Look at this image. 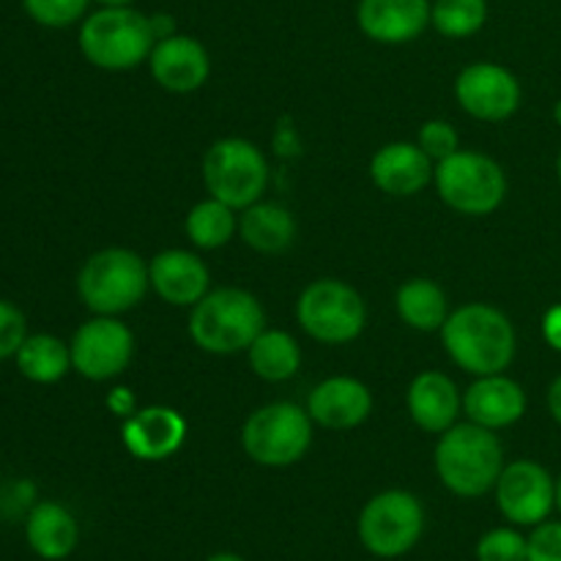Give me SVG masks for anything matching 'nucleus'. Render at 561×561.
<instances>
[{
	"label": "nucleus",
	"instance_id": "obj_1",
	"mask_svg": "<svg viewBox=\"0 0 561 561\" xmlns=\"http://www.w3.org/2000/svg\"><path fill=\"white\" fill-rule=\"evenodd\" d=\"M447 354L474 376H496L515 356V329L502 310L491 305H466L447 316L442 327Z\"/></svg>",
	"mask_w": 561,
	"mask_h": 561
},
{
	"label": "nucleus",
	"instance_id": "obj_2",
	"mask_svg": "<svg viewBox=\"0 0 561 561\" xmlns=\"http://www.w3.org/2000/svg\"><path fill=\"white\" fill-rule=\"evenodd\" d=\"M436 471L444 488L460 499L493 491L504 471V449L496 433L482 425H453L436 447Z\"/></svg>",
	"mask_w": 561,
	"mask_h": 561
},
{
	"label": "nucleus",
	"instance_id": "obj_3",
	"mask_svg": "<svg viewBox=\"0 0 561 561\" xmlns=\"http://www.w3.org/2000/svg\"><path fill=\"white\" fill-rule=\"evenodd\" d=\"M261 301L241 288L208 290L190 316V334L208 354H239L263 332Z\"/></svg>",
	"mask_w": 561,
	"mask_h": 561
},
{
	"label": "nucleus",
	"instance_id": "obj_4",
	"mask_svg": "<svg viewBox=\"0 0 561 561\" xmlns=\"http://www.w3.org/2000/svg\"><path fill=\"white\" fill-rule=\"evenodd\" d=\"M153 44L157 36L151 31V20L129 5H102L96 14L85 16L80 27V49L85 60L107 71L135 69L151 58Z\"/></svg>",
	"mask_w": 561,
	"mask_h": 561
},
{
	"label": "nucleus",
	"instance_id": "obj_5",
	"mask_svg": "<svg viewBox=\"0 0 561 561\" xmlns=\"http://www.w3.org/2000/svg\"><path fill=\"white\" fill-rule=\"evenodd\" d=\"M151 274L142 257L131 250L110 247L93 252L77 274V294L96 316H118L142 301Z\"/></svg>",
	"mask_w": 561,
	"mask_h": 561
},
{
	"label": "nucleus",
	"instance_id": "obj_6",
	"mask_svg": "<svg viewBox=\"0 0 561 561\" xmlns=\"http://www.w3.org/2000/svg\"><path fill=\"white\" fill-rule=\"evenodd\" d=\"M203 179L211 197L230 208H250L261 201L268 184V164L261 148L241 137H225L208 148Z\"/></svg>",
	"mask_w": 561,
	"mask_h": 561
},
{
	"label": "nucleus",
	"instance_id": "obj_7",
	"mask_svg": "<svg viewBox=\"0 0 561 561\" xmlns=\"http://www.w3.org/2000/svg\"><path fill=\"white\" fill-rule=\"evenodd\" d=\"M436 190L449 208L466 217H485L502 206L507 179L499 162L485 153L458 151L438 162Z\"/></svg>",
	"mask_w": 561,
	"mask_h": 561
},
{
	"label": "nucleus",
	"instance_id": "obj_8",
	"mask_svg": "<svg viewBox=\"0 0 561 561\" xmlns=\"http://www.w3.org/2000/svg\"><path fill=\"white\" fill-rule=\"evenodd\" d=\"M310 414L296 403L263 405L244 422V431H241L244 453L255 463L272 466V469L296 463L310 449Z\"/></svg>",
	"mask_w": 561,
	"mask_h": 561
},
{
	"label": "nucleus",
	"instance_id": "obj_9",
	"mask_svg": "<svg viewBox=\"0 0 561 561\" xmlns=\"http://www.w3.org/2000/svg\"><path fill=\"white\" fill-rule=\"evenodd\" d=\"M296 318L301 329L318 343L343 345L362 334L367 307L351 285L340 279H316L301 290Z\"/></svg>",
	"mask_w": 561,
	"mask_h": 561
},
{
	"label": "nucleus",
	"instance_id": "obj_10",
	"mask_svg": "<svg viewBox=\"0 0 561 561\" xmlns=\"http://www.w3.org/2000/svg\"><path fill=\"white\" fill-rule=\"evenodd\" d=\"M425 531V510L409 491H383L359 515V540L373 557H405Z\"/></svg>",
	"mask_w": 561,
	"mask_h": 561
},
{
	"label": "nucleus",
	"instance_id": "obj_11",
	"mask_svg": "<svg viewBox=\"0 0 561 561\" xmlns=\"http://www.w3.org/2000/svg\"><path fill=\"white\" fill-rule=\"evenodd\" d=\"M493 491L502 515L515 526L546 524L551 510L557 507V482L546 466L535 460H515L504 466Z\"/></svg>",
	"mask_w": 561,
	"mask_h": 561
},
{
	"label": "nucleus",
	"instance_id": "obj_12",
	"mask_svg": "<svg viewBox=\"0 0 561 561\" xmlns=\"http://www.w3.org/2000/svg\"><path fill=\"white\" fill-rule=\"evenodd\" d=\"M135 348L129 329L113 316H99L82 323L71 337V367L91 381H107L126 370Z\"/></svg>",
	"mask_w": 561,
	"mask_h": 561
},
{
	"label": "nucleus",
	"instance_id": "obj_13",
	"mask_svg": "<svg viewBox=\"0 0 561 561\" xmlns=\"http://www.w3.org/2000/svg\"><path fill=\"white\" fill-rule=\"evenodd\" d=\"M460 107L480 121H504L518 110L520 85L510 69L499 64H474L455 82Z\"/></svg>",
	"mask_w": 561,
	"mask_h": 561
},
{
	"label": "nucleus",
	"instance_id": "obj_14",
	"mask_svg": "<svg viewBox=\"0 0 561 561\" xmlns=\"http://www.w3.org/2000/svg\"><path fill=\"white\" fill-rule=\"evenodd\" d=\"M184 436V416L168 405H148V409L135 411L126 416L121 427V438L129 455H135L137 460H151V463L179 453Z\"/></svg>",
	"mask_w": 561,
	"mask_h": 561
},
{
	"label": "nucleus",
	"instance_id": "obj_15",
	"mask_svg": "<svg viewBox=\"0 0 561 561\" xmlns=\"http://www.w3.org/2000/svg\"><path fill=\"white\" fill-rule=\"evenodd\" d=\"M148 60H151L153 80L164 91L173 93L197 91L208 80V71H211L206 47L197 38L181 36V33H173V36L153 44Z\"/></svg>",
	"mask_w": 561,
	"mask_h": 561
},
{
	"label": "nucleus",
	"instance_id": "obj_16",
	"mask_svg": "<svg viewBox=\"0 0 561 561\" xmlns=\"http://www.w3.org/2000/svg\"><path fill=\"white\" fill-rule=\"evenodd\" d=\"M431 0H359L362 33L378 44H405L431 22Z\"/></svg>",
	"mask_w": 561,
	"mask_h": 561
},
{
	"label": "nucleus",
	"instance_id": "obj_17",
	"mask_svg": "<svg viewBox=\"0 0 561 561\" xmlns=\"http://www.w3.org/2000/svg\"><path fill=\"white\" fill-rule=\"evenodd\" d=\"M373 394L356 378H329V381L318 383L307 400V414L312 422L329 431H351L359 427L362 422L370 416Z\"/></svg>",
	"mask_w": 561,
	"mask_h": 561
},
{
	"label": "nucleus",
	"instance_id": "obj_18",
	"mask_svg": "<svg viewBox=\"0 0 561 561\" xmlns=\"http://www.w3.org/2000/svg\"><path fill=\"white\" fill-rule=\"evenodd\" d=\"M151 288L168 305L195 307L208 294V268L195 252L164 250L148 266Z\"/></svg>",
	"mask_w": 561,
	"mask_h": 561
},
{
	"label": "nucleus",
	"instance_id": "obj_19",
	"mask_svg": "<svg viewBox=\"0 0 561 561\" xmlns=\"http://www.w3.org/2000/svg\"><path fill=\"white\" fill-rule=\"evenodd\" d=\"M463 409L474 425L488 427V431H499V427H510L524 416L526 411V392L518 381L502 376H480L469 387L463 398Z\"/></svg>",
	"mask_w": 561,
	"mask_h": 561
},
{
	"label": "nucleus",
	"instance_id": "obj_20",
	"mask_svg": "<svg viewBox=\"0 0 561 561\" xmlns=\"http://www.w3.org/2000/svg\"><path fill=\"white\" fill-rule=\"evenodd\" d=\"M370 175L378 190L409 197L431 184L433 159L414 142H389L373 157Z\"/></svg>",
	"mask_w": 561,
	"mask_h": 561
},
{
	"label": "nucleus",
	"instance_id": "obj_21",
	"mask_svg": "<svg viewBox=\"0 0 561 561\" xmlns=\"http://www.w3.org/2000/svg\"><path fill=\"white\" fill-rule=\"evenodd\" d=\"M25 540L38 559L64 561L75 553L80 542V526L64 504L38 502L27 513Z\"/></svg>",
	"mask_w": 561,
	"mask_h": 561
},
{
	"label": "nucleus",
	"instance_id": "obj_22",
	"mask_svg": "<svg viewBox=\"0 0 561 561\" xmlns=\"http://www.w3.org/2000/svg\"><path fill=\"white\" fill-rule=\"evenodd\" d=\"M460 394L444 373H422L409 387V414L422 431L444 433L455 425Z\"/></svg>",
	"mask_w": 561,
	"mask_h": 561
},
{
	"label": "nucleus",
	"instance_id": "obj_23",
	"mask_svg": "<svg viewBox=\"0 0 561 561\" xmlns=\"http://www.w3.org/2000/svg\"><path fill=\"white\" fill-rule=\"evenodd\" d=\"M239 233L255 252L277 255V252L288 250L290 241H294L296 222L288 208L277 206V203L257 201L241 214Z\"/></svg>",
	"mask_w": 561,
	"mask_h": 561
},
{
	"label": "nucleus",
	"instance_id": "obj_24",
	"mask_svg": "<svg viewBox=\"0 0 561 561\" xmlns=\"http://www.w3.org/2000/svg\"><path fill=\"white\" fill-rule=\"evenodd\" d=\"M14 359L27 381L55 383L69 373L71 351L64 340L53 337V334H27Z\"/></svg>",
	"mask_w": 561,
	"mask_h": 561
},
{
	"label": "nucleus",
	"instance_id": "obj_25",
	"mask_svg": "<svg viewBox=\"0 0 561 561\" xmlns=\"http://www.w3.org/2000/svg\"><path fill=\"white\" fill-rule=\"evenodd\" d=\"M247 351H250L252 370L263 381H288L299 373L301 351L288 332H266L263 329Z\"/></svg>",
	"mask_w": 561,
	"mask_h": 561
},
{
	"label": "nucleus",
	"instance_id": "obj_26",
	"mask_svg": "<svg viewBox=\"0 0 561 561\" xmlns=\"http://www.w3.org/2000/svg\"><path fill=\"white\" fill-rule=\"evenodd\" d=\"M398 312L416 332H436L447 321V296L431 279H411L398 290Z\"/></svg>",
	"mask_w": 561,
	"mask_h": 561
},
{
	"label": "nucleus",
	"instance_id": "obj_27",
	"mask_svg": "<svg viewBox=\"0 0 561 561\" xmlns=\"http://www.w3.org/2000/svg\"><path fill=\"white\" fill-rule=\"evenodd\" d=\"M236 208L225 206L222 201L211 197V201H203L186 214V236L195 247L201 250H217L225 247L236 236Z\"/></svg>",
	"mask_w": 561,
	"mask_h": 561
},
{
	"label": "nucleus",
	"instance_id": "obj_28",
	"mask_svg": "<svg viewBox=\"0 0 561 561\" xmlns=\"http://www.w3.org/2000/svg\"><path fill=\"white\" fill-rule=\"evenodd\" d=\"M485 0H436L431 9V22L447 38H469L485 25Z\"/></svg>",
	"mask_w": 561,
	"mask_h": 561
},
{
	"label": "nucleus",
	"instance_id": "obj_29",
	"mask_svg": "<svg viewBox=\"0 0 561 561\" xmlns=\"http://www.w3.org/2000/svg\"><path fill=\"white\" fill-rule=\"evenodd\" d=\"M477 561H529V537L515 529H491L477 542Z\"/></svg>",
	"mask_w": 561,
	"mask_h": 561
},
{
	"label": "nucleus",
	"instance_id": "obj_30",
	"mask_svg": "<svg viewBox=\"0 0 561 561\" xmlns=\"http://www.w3.org/2000/svg\"><path fill=\"white\" fill-rule=\"evenodd\" d=\"M91 0H22L27 16L44 27H69L85 16Z\"/></svg>",
	"mask_w": 561,
	"mask_h": 561
},
{
	"label": "nucleus",
	"instance_id": "obj_31",
	"mask_svg": "<svg viewBox=\"0 0 561 561\" xmlns=\"http://www.w3.org/2000/svg\"><path fill=\"white\" fill-rule=\"evenodd\" d=\"M416 146L427 153L431 159L436 162H444L449 159L453 153L460 151V140H458V131L449 121H427L425 126L420 129V142Z\"/></svg>",
	"mask_w": 561,
	"mask_h": 561
},
{
	"label": "nucleus",
	"instance_id": "obj_32",
	"mask_svg": "<svg viewBox=\"0 0 561 561\" xmlns=\"http://www.w3.org/2000/svg\"><path fill=\"white\" fill-rule=\"evenodd\" d=\"M27 340V321L20 307L0 299V362L16 356L22 343Z\"/></svg>",
	"mask_w": 561,
	"mask_h": 561
},
{
	"label": "nucleus",
	"instance_id": "obj_33",
	"mask_svg": "<svg viewBox=\"0 0 561 561\" xmlns=\"http://www.w3.org/2000/svg\"><path fill=\"white\" fill-rule=\"evenodd\" d=\"M529 561H561V520H546L529 535Z\"/></svg>",
	"mask_w": 561,
	"mask_h": 561
},
{
	"label": "nucleus",
	"instance_id": "obj_34",
	"mask_svg": "<svg viewBox=\"0 0 561 561\" xmlns=\"http://www.w3.org/2000/svg\"><path fill=\"white\" fill-rule=\"evenodd\" d=\"M542 334H546L548 345L553 351H561V305L551 307L546 312V318H542Z\"/></svg>",
	"mask_w": 561,
	"mask_h": 561
},
{
	"label": "nucleus",
	"instance_id": "obj_35",
	"mask_svg": "<svg viewBox=\"0 0 561 561\" xmlns=\"http://www.w3.org/2000/svg\"><path fill=\"white\" fill-rule=\"evenodd\" d=\"M107 405L115 411V414L129 416L135 400H131V394L126 392V389H113V392H110V398H107Z\"/></svg>",
	"mask_w": 561,
	"mask_h": 561
},
{
	"label": "nucleus",
	"instance_id": "obj_36",
	"mask_svg": "<svg viewBox=\"0 0 561 561\" xmlns=\"http://www.w3.org/2000/svg\"><path fill=\"white\" fill-rule=\"evenodd\" d=\"M148 20H151V31H153V36H157V42H162V38L173 36V33H175L173 16L153 14V16H148Z\"/></svg>",
	"mask_w": 561,
	"mask_h": 561
},
{
	"label": "nucleus",
	"instance_id": "obj_37",
	"mask_svg": "<svg viewBox=\"0 0 561 561\" xmlns=\"http://www.w3.org/2000/svg\"><path fill=\"white\" fill-rule=\"evenodd\" d=\"M548 411H551L553 420L561 425V376L551 383V389H548Z\"/></svg>",
	"mask_w": 561,
	"mask_h": 561
},
{
	"label": "nucleus",
	"instance_id": "obj_38",
	"mask_svg": "<svg viewBox=\"0 0 561 561\" xmlns=\"http://www.w3.org/2000/svg\"><path fill=\"white\" fill-rule=\"evenodd\" d=\"M96 3L110 5V9H118V5H131V3H135V0H96Z\"/></svg>",
	"mask_w": 561,
	"mask_h": 561
},
{
	"label": "nucleus",
	"instance_id": "obj_39",
	"mask_svg": "<svg viewBox=\"0 0 561 561\" xmlns=\"http://www.w3.org/2000/svg\"><path fill=\"white\" fill-rule=\"evenodd\" d=\"M208 561H244L241 557H236V553H214Z\"/></svg>",
	"mask_w": 561,
	"mask_h": 561
},
{
	"label": "nucleus",
	"instance_id": "obj_40",
	"mask_svg": "<svg viewBox=\"0 0 561 561\" xmlns=\"http://www.w3.org/2000/svg\"><path fill=\"white\" fill-rule=\"evenodd\" d=\"M557 510L561 513V477H559V482H557Z\"/></svg>",
	"mask_w": 561,
	"mask_h": 561
},
{
	"label": "nucleus",
	"instance_id": "obj_41",
	"mask_svg": "<svg viewBox=\"0 0 561 561\" xmlns=\"http://www.w3.org/2000/svg\"><path fill=\"white\" fill-rule=\"evenodd\" d=\"M557 175H559V181H561V153H559V159H557Z\"/></svg>",
	"mask_w": 561,
	"mask_h": 561
},
{
	"label": "nucleus",
	"instance_id": "obj_42",
	"mask_svg": "<svg viewBox=\"0 0 561 561\" xmlns=\"http://www.w3.org/2000/svg\"><path fill=\"white\" fill-rule=\"evenodd\" d=\"M557 118H559V124H561V102L557 104Z\"/></svg>",
	"mask_w": 561,
	"mask_h": 561
}]
</instances>
